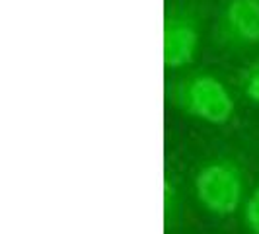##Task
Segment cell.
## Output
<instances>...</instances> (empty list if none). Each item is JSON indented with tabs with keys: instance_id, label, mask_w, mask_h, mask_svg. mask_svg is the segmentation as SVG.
I'll return each mask as SVG.
<instances>
[{
	"instance_id": "obj_1",
	"label": "cell",
	"mask_w": 259,
	"mask_h": 234,
	"mask_svg": "<svg viewBox=\"0 0 259 234\" xmlns=\"http://www.w3.org/2000/svg\"><path fill=\"white\" fill-rule=\"evenodd\" d=\"M195 195L207 213L219 219L230 217L244 199L242 168L230 158H217L203 164L195 176Z\"/></svg>"
},
{
	"instance_id": "obj_2",
	"label": "cell",
	"mask_w": 259,
	"mask_h": 234,
	"mask_svg": "<svg viewBox=\"0 0 259 234\" xmlns=\"http://www.w3.org/2000/svg\"><path fill=\"white\" fill-rule=\"evenodd\" d=\"M176 104L187 115L210 125H224L232 119L234 102L230 92L219 78L197 74L185 80L176 90Z\"/></svg>"
},
{
	"instance_id": "obj_3",
	"label": "cell",
	"mask_w": 259,
	"mask_h": 234,
	"mask_svg": "<svg viewBox=\"0 0 259 234\" xmlns=\"http://www.w3.org/2000/svg\"><path fill=\"white\" fill-rule=\"evenodd\" d=\"M199 43V31L187 16H174L164 26V65L182 68L193 61Z\"/></svg>"
},
{
	"instance_id": "obj_4",
	"label": "cell",
	"mask_w": 259,
	"mask_h": 234,
	"mask_svg": "<svg viewBox=\"0 0 259 234\" xmlns=\"http://www.w3.org/2000/svg\"><path fill=\"white\" fill-rule=\"evenodd\" d=\"M222 31L234 43H259V0H230L222 16Z\"/></svg>"
},
{
	"instance_id": "obj_5",
	"label": "cell",
	"mask_w": 259,
	"mask_h": 234,
	"mask_svg": "<svg viewBox=\"0 0 259 234\" xmlns=\"http://www.w3.org/2000/svg\"><path fill=\"white\" fill-rule=\"evenodd\" d=\"M244 224L249 234H259V182L244 203Z\"/></svg>"
},
{
	"instance_id": "obj_6",
	"label": "cell",
	"mask_w": 259,
	"mask_h": 234,
	"mask_svg": "<svg viewBox=\"0 0 259 234\" xmlns=\"http://www.w3.org/2000/svg\"><path fill=\"white\" fill-rule=\"evenodd\" d=\"M244 94L253 104H259V65L251 68V72H247L244 78Z\"/></svg>"
}]
</instances>
